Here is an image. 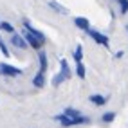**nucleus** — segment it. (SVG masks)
<instances>
[{
	"mask_svg": "<svg viewBox=\"0 0 128 128\" xmlns=\"http://www.w3.org/2000/svg\"><path fill=\"white\" fill-rule=\"evenodd\" d=\"M63 81H67V80H65V76H63L62 72H56V74L52 76V81H50V83H52V87H60V85H62Z\"/></svg>",
	"mask_w": 128,
	"mask_h": 128,
	"instance_id": "12",
	"label": "nucleus"
},
{
	"mask_svg": "<svg viewBox=\"0 0 128 128\" xmlns=\"http://www.w3.org/2000/svg\"><path fill=\"white\" fill-rule=\"evenodd\" d=\"M88 99H90V103L98 105V106H101V105H105V103H106V98H105V96H99V94H92Z\"/></svg>",
	"mask_w": 128,
	"mask_h": 128,
	"instance_id": "10",
	"label": "nucleus"
},
{
	"mask_svg": "<svg viewBox=\"0 0 128 128\" xmlns=\"http://www.w3.org/2000/svg\"><path fill=\"white\" fill-rule=\"evenodd\" d=\"M54 121H58L62 126H76V124H81V123H88L90 119L87 116H78V117H67L65 114H58L54 116Z\"/></svg>",
	"mask_w": 128,
	"mask_h": 128,
	"instance_id": "1",
	"label": "nucleus"
},
{
	"mask_svg": "<svg viewBox=\"0 0 128 128\" xmlns=\"http://www.w3.org/2000/svg\"><path fill=\"white\" fill-rule=\"evenodd\" d=\"M76 74H78V78L80 80H85V65H83V62H76Z\"/></svg>",
	"mask_w": 128,
	"mask_h": 128,
	"instance_id": "13",
	"label": "nucleus"
},
{
	"mask_svg": "<svg viewBox=\"0 0 128 128\" xmlns=\"http://www.w3.org/2000/svg\"><path fill=\"white\" fill-rule=\"evenodd\" d=\"M117 4H119V9H121L123 14L128 13V0H117Z\"/></svg>",
	"mask_w": 128,
	"mask_h": 128,
	"instance_id": "18",
	"label": "nucleus"
},
{
	"mask_svg": "<svg viewBox=\"0 0 128 128\" xmlns=\"http://www.w3.org/2000/svg\"><path fill=\"white\" fill-rule=\"evenodd\" d=\"M72 56H74V60H76V62H81V60H83V47H81V45H78V47L74 49Z\"/></svg>",
	"mask_w": 128,
	"mask_h": 128,
	"instance_id": "15",
	"label": "nucleus"
},
{
	"mask_svg": "<svg viewBox=\"0 0 128 128\" xmlns=\"http://www.w3.org/2000/svg\"><path fill=\"white\" fill-rule=\"evenodd\" d=\"M0 52H2L6 58H9L11 56V52H9V49H7V45L4 44V40H2V36H0Z\"/></svg>",
	"mask_w": 128,
	"mask_h": 128,
	"instance_id": "16",
	"label": "nucleus"
},
{
	"mask_svg": "<svg viewBox=\"0 0 128 128\" xmlns=\"http://www.w3.org/2000/svg\"><path fill=\"white\" fill-rule=\"evenodd\" d=\"M49 7L50 9H54L56 13H60V14H67L69 11H67V7H63L60 2H56V0H49Z\"/></svg>",
	"mask_w": 128,
	"mask_h": 128,
	"instance_id": "9",
	"label": "nucleus"
},
{
	"mask_svg": "<svg viewBox=\"0 0 128 128\" xmlns=\"http://www.w3.org/2000/svg\"><path fill=\"white\" fill-rule=\"evenodd\" d=\"M74 25H76L78 29L85 31V32H87V31L90 29V22H88L87 18H85V16H76V18H74Z\"/></svg>",
	"mask_w": 128,
	"mask_h": 128,
	"instance_id": "7",
	"label": "nucleus"
},
{
	"mask_svg": "<svg viewBox=\"0 0 128 128\" xmlns=\"http://www.w3.org/2000/svg\"><path fill=\"white\" fill-rule=\"evenodd\" d=\"M126 31H128V25H126Z\"/></svg>",
	"mask_w": 128,
	"mask_h": 128,
	"instance_id": "19",
	"label": "nucleus"
},
{
	"mask_svg": "<svg viewBox=\"0 0 128 128\" xmlns=\"http://www.w3.org/2000/svg\"><path fill=\"white\" fill-rule=\"evenodd\" d=\"M11 45L13 47H16V49H27L29 45H27V42H25V38L22 36V34H18V32H13V34H11Z\"/></svg>",
	"mask_w": 128,
	"mask_h": 128,
	"instance_id": "4",
	"label": "nucleus"
},
{
	"mask_svg": "<svg viewBox=\"0 0 128 128\" xmlns=\"http://www.w3.org/2000/svg\"><path fill=\"white\" fill-rule=\"evenodd\" d=\"M60 72H62V74L65 76V80H70V78H72V70H70L69 62H67L65 58L60 60Z\"/></svg>",
	"mask_w": 128,
	"mask_h": 128,
	"instance_id": "6",
	"label": "nucleus"
},
{
	"mask_svg": "<svg viewBox=\"0 0 128 128\" xmlns=\"http://www.w3.org/2000/svg\"><path fill=\"white\" fill-rule=\"evenodd\" d=\"M38 62H40V70L47 72V69H49V58H47V52L44 49H38Z\"/></svg>",
	"mask_w": 128,
	"mask_h": 128,
	"instance_id": "5",
	"label": "nucleus"
},
{
	"mask_svg": "<svg viewBox=\"0 0 128 128\" xmlns=\"http://www.w3.org/2000/svg\"><path fill=\"white\" fill-rule=\"evenodd\" d=\"M87 32H88V36H90L94 42H96V44L103 45V47H108V45H110V42H108V36H106V34H103V32H99V31H94V29H88Z\"/></svg>",
	"mask_w": 128,
	"mask_h": 128,
	"instance_id": "3",
	"label": "nucleus"
},
{
	"mask_svg": "<svg viewBox=\"0 0 128 128\" xmlns=\"http://www.w3.org/2000/svg\"><path fill=\"white\" fill-rule=\"evenodd\" d=\"M0 31L7 32V34H13L16 29H14V25H13V24H9V22H0Z\"/></svg>",
	"mask_w": 128,
	"mask_h": 128,
	"instance_id": "11",
	"label": "nucleus"
},
{
	"mask_svg": "<svg viewBox=\"0 0 128 128\" xmlns=\"http://www.w3.org/2000/svg\"><path fill=\"white\" fill-rule=\"evenodd\" d=\"M114 119H116V114H114V112H106V114H103L101 121H103V123H112Z\"/></svg>",
	"mask_w": 128,
	"mask_h": 128,
	"instance_id": "17",
	"label": "nucleus"
},
{
	"mask_svg": "<svg viewBox=\"0 0 128 128\" xmlns=\"http://www.w3.org/2000/svg\"><path fill=\"white\" fill-rule=\"evenodd\" d=\"M32 85H34L36 88H44L45 87V72H38L34 78H32Z\"/></svg>",
	"mask_w": 128,
	"mask_h": 128,
	"instance_id": "8",
	"label": "nucleus"
},
{
	"mask_svg": "<svg viewBox=\"0 0 128 128\" xmlns=\"http://www.w3.org/2000/svg\"><path fill=\"white\" fill-rule=\"evenodd\" d=\"M0 74H2V76H7V78H14V76H20V74H22V69L13 67V65H9V63H0Z\"/></svg>",
	"mask_w": 128,
	"mask_h": 128,
	"instance_id": "2",
	"label": "nucleus"
},
{
	"mask_svg": "<svg viewBox=\"0 0 128 128\" xmlns=\"http://www.w3.org/2000/svg\"><path fill=\"white\" fill-rule=\"evenodd\" d=\"M62 114H65L67 117H78V116H81V112H80V110H76V108H70V106H69V108H65Z\"/></svg>",
	"mask_w": 128,
	"mask_h": 128,
	"instance_id": "14",
	"label": "nucleus"
}]
</instances>
